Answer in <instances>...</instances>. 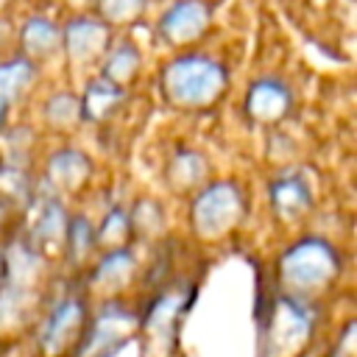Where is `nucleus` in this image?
Here are the masks:
<instances>
[{"mask_svg": "<svg viewBox=\"0 0 357 357\" xmlns=\"http://www.w3.org/2000/svg\"><path fill=\"white\" fill-rule=\"evenodd\" d=\"M28 75H31V70H28V64H22V61H17V64H3V67H0V112H3V103H6L17 89H22V84L28 81Z\"/></svg>", "mask_w": 357, "mask_h": 357, "instance_id": "8", "label": "nucleus"}, {"mask_svg": "<svg viewBox=\"0 0 357 357\" xmlns=\"http://www.w3.org/2000/svg\"><path fill=\"white\" fill-rule=\"evenodd\" d=\"M142 0H100V8L109 20H128L139 11Z\"/></svg>", "mask_w": 357, "mask_h": 357, "instance_id": "11", "label": "nucleus"}, {"mask_svg": "<svg viewBox=\"0 0 357 357\" xmlns=\"http://www.w3.org/2000/svg\"><path fill=\"white\" fill-rule=\"evenodd\" d=\"M287 100H290V98H287V92H284L282 84L262 81V84H257V86L251 89V95H248V112H251L254 117H262V120L279 117V114L284 112Z\"/></svg>", "mask_w": 357, "mask_h": 357, "instance_id": "5", "label": "nucleus"}, {"mask_svg": "<svg viewBox=\"0 0 357 357\" xmlns=\"http://www.w3.org/2000/svg\"><path fill=\"white\" fill-rule=\"evenodd\" d=\"M103 36V28H98L95 22H75L67 33V45L73 53H86L92 50Z\"/></svg>", "mask_w": 357, "mask_h": 357, "instance_id": "9", "label": "nucleus"}, {"mask_svg": "<svg viewBox=\"0 0 357 357\" xmlns=\"http://www.w3.org/2000/svg\"><path fill=\"white\" fill-rule=\"evenodd\" d=\"M53 42V28L42 20H33L28 28H25V45L31 50H45L47 45Z\"/></svg>", "mask_w": 357, "mask_h": 357, "instance_id": "10", "label": "nucleus"}, {"mask_svg": "<svg viewBox=\"0 0 357 357\" xmlns=\"http://www.w3.org/2000/svg\"><path fill=\"white\" fill-rule=\"evenodd\" d=\"M165 84L178 103H204L212 95H218L223 84V73L218 64L206 59H181L170 64Z\"/></svg>", "mask_w": 357, "mask_h": 357, "instance_id": "1", "label": "nucleus"}, {"mask_svg": "<svg viewBox=\"0 0 357 357\" xmlns=\"http://www.w3.org/2000/svg\"><path fill=\"white\" fill-rule=\"evenodd\" d=\"M273 201H276V206H290V212H296V209L307 206L310 195H307V187L301 181L290 178V181L273 184Z\"/></svg>", "mask_w": 357, "mask_h": 357, "instance_id": "7", "label": "nucleus"}, {"mask_svg": "<svg viewBox=\"0 0 357 357\" xmlns=\"http://www.w3.org/2000/svg\"><path fill=\"white\" fill-rule=\"evenodd\" d=\"M117 95H120V89L112 84V78H103V81H95V84H89L86 86V114L89 117H100L103 112H109L112 109V103L117 100Z\"/></svg>", "mask_w": 357, "mask_h": 357, "instance_id": "6", "label": "nucleus"}, {"mask_svg": "<svg viewBox=\"0 0 357 357\" xmlns=\"http://www.w3.org/2000/svg\"><path fill=\"white\" fill-rule=\"evenodd\" d=\"M204 20H206V11L201 3H178L165 14L162 33L170 42H184V39H192L204 28Z\"/></svg>", "mask_w": 357, "mask_h": 357, "instance_id": "4", "label": "nucleus"}, {"mask_svg": "<svg viewBox=\"0 0 357 357\" xmlns=\"http://www.w3.org/2000/svg\"><path fill=\"white\" fill-rule=\"evenodd\" d=\"M234 215H237V195L231 187L218 184L209 192H204V198H198L195 218H198V226L204 229H223Z\"/></svg>", "mask_w": 357, "mask_h": 357, "instance_id": "3", "label": "nucleus"}, {"mask_svg": "<svg viewBox=\"0 0 357 357\" xmlns=\"http://www.w3.org/2000/svg\"><path fill=\"white\" fill-rule=\"evenodd\" d=\"M332 271V254L321 243H304L287 257V276L298 284L321 282Z\"/></svg>", "mask_w": 357, "mask_h": 357, "instance_id": "2", "label": "nucleus"}, {"mask_svg": "<svg viewBox=\"0 0 357 357\" xmlns=\"http://www.w3.org/2000/svg\"><path fill=\"white\" fill-rule=\"evenodd\" d=\"M134 64H137V53H134L131 47H120V50H114L112 59H109V78H112V75H114V78L126 75Z\"/></svg>", "mask_w": 357, "mask_h": 357, "instance_id": "12", "label": "nucleus"}]
</instances>
